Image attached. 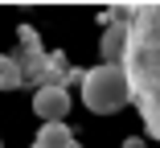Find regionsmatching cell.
I'll return each mask as SVG.
<instances>
[{
	"mask_svg": "<svg viewBox=\"0 0 160 148\" xmlns=\"http://www.w3.org/2000/svg\"><path fill=\"white\" fill-rule=\"evenodd\" d=\"M123 70L132 78V103L160 144V0L127 4V54Z\"/></svg>",
	"mask_w": 160,
	"mask_h": 148,
	"instance_id": "cell-1",
	"label": "cell"
},
{
	"mask_svg": "<svg viewBox=\"0 0 160 148\" xmlns=\"http://www.w3.org/2000/svg\"><path fill=\"white\" fill-rule=\"evenodd\" d=\"M82 103L94 115H115L132 103V78L123 66H94L82 74Z\"/></svg>",
	"mask_w": 160,
	"mask_h": 148,
	"instance_id": "cell-2",
	"label": "cell"
},
{
	"mask_svg": "<svg viewBox=\"0 0 160 148\" xmlns=\"http://www.w3.org/2000/svg\"><path fill=\"white\" fill-rule=\"evenodd\" d=\"M127 54V4H115L103 13V37H99V58L107 66H123Z\"/></svg>",
	"mask_w": 160,
	"mask_h": 148,
	"instance_id": "cell-3",
	"label": "cell"
},
{
	"mask_svg": "<svg viewBox=\"0 0 160 148\" xmlns=\"http://www.w3.org/2000/svg\"><path fill=\"white\" fill-rule=\"evenodd\" d=\"M33 111H37V120H45V124H62L66 111H70V91L62 82H41L37 95H33Z\"/></svg>",
	"mask_w": 160,
	"mask_h": 148,
	"instance_id": "cell-4",
	"label": "cell"
},
{
	"mask_svg": "<svg viewBox=\"0 0 160 148\" xmlns=\"http://www.w3.org/2000/svg\"><path fill=\"white\" fill-rule=\"evenodd\" d=\"M33 144H37V148H74L78 140H74V132H70L66 124H45Z\"/></svg>",
	"mask_w": 160,
	"mask_h": 148,
	"instance_id": "cell-5",
	"label": "cell"
},
{
	"mask_svg": "<svg viewBox=\"0 0 160 148\" xmlns=\"http://www.w3.org/2000/svg\"><path fill=\"white\" fill-rule=\"evenodd\" d=\"M123 148H144V140H136V136H127V140H123Z\"/></svg>",
	"mask_w": 160,
	"mask_h": 148,
	"instance_id": "cell-6",
	"label": "cell"
},
{
	"mask_svg": "<svg viewBox=\"0 0 160 148\" xmlns=\"http://www.w3.org/2000/svg\"><path fill=\"white\" fill-rule=\"evenodd\" d=\"M29 148H37V144H29ZM74 148H82V144H74Z\"/></svg>",
	"mask_w": 160,
	"mask_h": 148,
	"instance_id": "cell-7",
	"label": "cell"
}]
</instances>
